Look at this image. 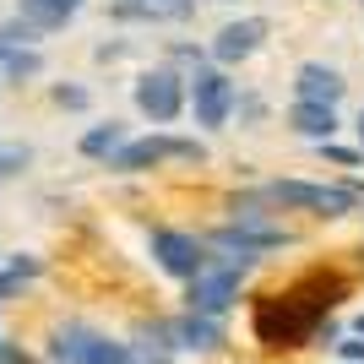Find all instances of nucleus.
I'll list each match as a JSON object with an SVG mask.
<instances>
[{
	"label": "nucleus",
	"mask_w": 364,
	"mask_h": 364,
	"mask_svg": "<svg viewBox=\"0 0 364 364\" xmlns=\"http://www.w3.org/2000/svg\"><path fill=\"white\" fill-rule=\"evenodd\" d=\"M332 294L337 289H326L321 299H304V289H294V294L267 299L256 310V337H261V343H272V348H294V343H304V337L321 326V316L337 304Z\"/></svg>",
	"instance_id": "f257e3e1"
},
{
	"label": "nucleus",
	"mask_w": 364,
	"mask_h": 364,
	"mask_svg": "<svg viewBox=\"0 0 364 364\" xmlns=\"http://www.w3.org/2000/svg\"><path fill=\"white\" fill-rule=\"evenodd\" d=\"M168 158H180V164H201L207 147L191 141V136H141V141H125V147L109 158V168H120V174H141V168L168 164Z\"/></svg>",
	"instance_id": "20e7f679"
},
{
	"label": "nucleus",
	"mask_w": 364,
	"mask_h": 364,
	"mask_svg": "<svg viewBox=\"0 0 364 364\" xmlns=\"http://www.w3.org/2000/svg\"><path fill=\"white\" fill-rule=\"evenodd\" d=\"M359 141H364V114H359Z\"/></svg>",
	"instance_id": "b1692460"
},
{
	"label": "nucleus",
	"mask_w": 364,
	"mask_h": 364,
	"mask_svg": "<svg viewBox=\"0 0 364 364\" xmlns=\"http://www.w3.org/2000/svg\"><path fill=\"white\" fill-rule=\"evenodd\" d=\"M267 196H272L277 207H310V213H326V218H343V213H353V191H337V185L277 180V185H267Z\"/></svg>",
	"instance_id": "0eeeda50"
},
{
	"label": "nucleus",
	"mask_w": 364,
	"mask_h": 364,
	"mask_svg": "<svg viewBox=\"0 0 364 364\" xmlns=\"http://www.w3.org/2000/svg\"><path fill=\"white\" fill-rule=\"evenodd\" d=\"M136 109L147 114V120H180V109H185V82L174 71H147L136 82Z\"/></svg>",
	"instance_id": "6e6552de"
},
{
	"label": "nucleus",
	"mask_w": 364,
	"mask_h": 364,
	"mask_svg": "<svg viewBox=\"0 0 364 364\" xmlns=\"http://www.w3.org/2000/svg\"><path fill=\"white\" fill-rule=\"evenodd\" d=\"M136 6H164V0H136Z\"/></svg>",
	"instance_id": "5701e85b"
},
{
	"label": "nucleus",
	"mask_w": 364,
	"mask_h": 364,
	"mask_svg": "<svg viewBox=\"0 0 364 364\" xmlns=\"http://www.w3.org/2000/svg\"><path fill=\"white\" fill-rule=\"evenodd\" d=\"M359 332H364V316H359Z\"/></svg>",
	"instance_id": "393cba45"
},
{
	"label": "nucleus",
	"mask_w": 364,
	"mask_h": 364,
	"mask_svg": "<svg viewBox=\"0 0 364 364\" xmlns=\"http://www.w3.org/2000/svg\"><path fill=\"white\" fill-rule=\"evenodd\" d=\"M22 164H28V147H0V180H6V174H16Z\"/></svg>",
	"instance_id": "a211bd4d"
},
{
	"label": "nucleus",
	"mask_w": 364,
	"mask_h": 364,
	"mask_svg": "<svg viewBox=\"0 0 364 364\" xmlns=\"http://www.w3.org/2000/svg\"><path fill=\"white\" fill-rule=\"evenodd\" d=\"M22 22H28L33 33H44V28H65V22H71V11H65V6H55V0H22Z\"/></svg>",
	"instance_id": "2eb2a0df"
},
{
	"label": "nucleus",
	"mask_w": 364,
	"mask_h": 364,
	"mask_svg": "<svg viewBox=\"0 0 364 364\" xmlns=\"http://www.w3.org/2000/svg\"><path fill=\"white\" fill-rule=\"evenodd\" d=\"M185 98L196 109V125H228L234 114V82L218 65H196V76L185 82Z\"/></svg>",
	"instance_id": "39448f33"
},
{
	"label": "nucleus",
	"mask_w": 364,
	"mask_h": 364,
	"mask_svg": "<svg viewBox=\"0 0 364 364\" xmlns=\"http://www.w3.org/2000/svg\"><path fill=\"white\" fill-rule=\"evenodd\" d=\"M49 353H55L60 364H136V353L125 348V343L92 332V326H76V321L55 332V348Z\"/></svg>",
	"instance_id": "7ed1b4c3"
},
{
	"label": "nucleus",
	"mask_w": 364,
	"mask_h": 364,
	"mask_svg": "<svg viewBox=\"0 0 364 364\" xmlns=\"http://www.w3.org/2000/svg\"><path fill=\"white\" fill-rule=\"evenodd\" d=\"M343 87H348V82H343L332 65H321V60L299 65V76H294V92H299V104H321V109H337Z\"/></svg>",
	"instance_id": "9d476101"
},
{
	"label": "nucleus",
	"mask_w": 364,
	"mask_h": 364,
	"mask_svg": "<svg viewBox=\"0 0 364 364\" xmlns=\"http://www.w3.org/2000/svg\"><path fill=\"white\" fill-rule=\"evenodd\" d=\"M0 71L11 82H28V76L44 71V60H38V49H0Z\"/></svg>",
	"instance_id": "dca6fc26"
},
{
	"label": "nucleus",
	"mask_w": 364,
	"mask_h": 364,
	"mask_svg": "<svg viewBox=\"0 0 364 364\" xmlns=\"http://www.w3.org/2000/svg\"><path fill=\"white\" fill-rule=\"evenodd\" d=\"M321 147H326V158H332V164H343V168L359 164V152H348V147H332V141H321Z\"/></svg>",
	"instance_id": "aec40b11"
},
{
	"label": "nucleus",
	"mask_w": 364,
	"mask_h": 364,
	"mask_svg": "<svg viewBox=\"0 0 364 364\" xmlns=\"http://www.w3.org/2000/svg\"><path fill=\"white\" fill-rule=\"evenodd\" d=\"M33 277H38V261L33 256H11V267L0 272V299H6L11 289H22V283H33Z\"/></svg>",
	"instance_id": "f3484780"
},
{
	"label": "nucleus",
	"mask_w": 364,
	"mask_h": 364,
	"mask_svg": "<svg viewBox=\"0 0 364 364\" xmlns=\"http://www.w3.org/2000/svg\"><path fill=\"white\" fill-rule=\"evenodd\" d=\"M152 261L164 267L168 277H191L207 267V245L196 240V234H185V228H152Z\"/></svg>",
	"instance_id": "423d86ee"
},
{
	"label": "nucleus",
	"mask_w": 364,
	"mask_h": 364,
	"mask_svg": "<svg viewBox=\"0 0 364 364\" xmlns=\"http://www.w3.org/2000/svg\"><path fill=\"white\" fill-rule=\"evenodd\" d=\"M55 6H65V11H76V6H82V0H55Z\"/></svg>",
	"instance_id": "4be33fe9"
},
{
	"label": "nucleus",
	"mask_w": 364,
	"mask_h": 364,
	"mask_svg": "<svg viewBox=\"0 0 364 364\" xmlns=\"http://www.w3.org/2000/svg\"><path fill=\"white\" fill-rule=\"evenodd\" d=\"M289 125L299 131V136H310V141H332V131H337V109L294 104V109H289Z\"/></svg>",
	"instance_id": "ddd939ff"
},
{
	"label": "nucleus",
	"mask_w": 364,
	"mask_h": 364,
	"mask_svg": "<svg viewBox=\"0 0 364 364\" xmlns=\"http://www.w3.org/2000/svg\"><path fill=\"white\" fill-rule=\"evenodd\" d=\"M55 104L60 109H87V92L82 87H55Z\"/></svg>",
	"instance_id": "6ab92c4d"
},
{
	"label": "nucleus",
	"mask_w": 364,
	"mask_h": 364,
	"mask_svg": "<svg viewBox=\"0 0 364 364\" xmlns=\"http://www.w3.org/2000/svg\"><path fill=\"white\" fill-rule=\"evenodd\" d=\"M283 245V228H261V223H228L218 228V250H240V261L261 256V250H277Z\"/></svg>",
	"instance_id": "9b49d317"
},
{
	"label": "nucleus",
	"mask_w": 364,
	"mask_h": 364,
	"mask_svg": "<svg viewBox=\"0 0 364 364\" xmlns=\"http://www.w3.org/2000/svg\"><path fill=\"white\" fill-rule=\"evenodd\" d=\"M261 44H267V22H261V16H240V22L218 28L213 55H218L223 65H234V60H250V55H256Z\"/></svg>",
	"instance_id": "1a4fd4ad"
},
{
	"label": "nucleus",
	"mask_w": 364,
	"mask_h": 364,
	"mask_svg": "<svg viewBox=\"0 0 364 364\" xmlns=\"http://www.w3.org/2000/svg\"><path fill=\"white\" fill-rule=\"evenodd\" d=\"M337 353H343V364H364V343H343Z\"/></svg>",
	"instance_id": "412c9836"
},
{
	"label": "nucleus",
	"mask_w": 364,
	"mask_h": 364,
	"mask_svg": "<svg viewBox=\"0 0 364 364\" xmlns=\"http://www.w3.org/2000/svg\"><path fill=\"white\" fill-rule=\"evenodd\" d=\"M125 147V125L109 120V125H92L87 136H82V158H114Z\"/></svg>",
	"instance_id": "4468645a"
},
{
	"label": "nucleus",
	"mask_w": 364,
	"mask_h": 364,
	"mask_svg": "<svg viewBox=\"0 0 364 364\" xmlns=\"http://www.w3.org/2000/svg\"><path fill=\"white\" fill-rule=\"evenodd\" d=\"M240 277H245V261L240 256H228V261H213L207 256V267H201L196 277H191V316H223L228 304L240 299Z\"/></svg>",
	"instance_id": "f03ea898"
},
{
	"label": "nucleus",
	"mask_w": 364,
	"mask_h": 364,
	"mask_svg": "<svg viewBox=\"0 0 364 364\" xmlns=\"http://www.w3.org/2000/svg\"><path fill=\"white\" fill-rule=\"evenodd\" d=\"M164 337H174V348H191V353H213L223 343V326L213 316H180L174 326H164Z\"/></svg>",
	"instance_id": "f8f14e48"
}]
</instances>
